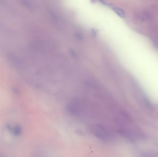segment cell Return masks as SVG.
Segmentation results:
<instances>
[{
	"mask_svg": "<svg viewBox=\"0 0 158 157\" xmlns=\"http://www.w3.org/2000/svg\"><path fill=\"white\" fill-rule=\"evenodd\" d=\"M153 42L156 47L158 48V33H156L155 37L153 39Z\"/></svg>",
	"mask_w": 158,
	"mask_h": 157,
	"instance_id": "5",
	"label": "cell"
},
{
	"mask_svg": "<svg viewBox=\"0 0 158 157\" xmlns=\"http://www.w3.org/2000/svg\"><path fill=\"white\" fill-rule=\"evenodd\" d=\"M153 13L148 10H143L135 12L134 16L136 20L141 22L148 21L153 18Z\"/></svg>",
	"mask_w": 158,
	"mask_h": 157,
	"instance_id": "2",
	"label": "cell"
},
{
	"mask_svg": "<svg viewBox=\"0 0 158 157\" xmlns=\"http://www.w3.org/2000/svg\"><path fill=\"white\" fill-rule=\"evenodd\" d=\"M150 26L152 31H153L155 33H158V24L154 23V24L151 25Z\"/></svg>",
	"mask_w": 158,
	"mask_h": 157,
	"instance_id": "4",
	"label": "cell"
},
{
	"mask_svg": "<svg viewBox=\"0 0 158 157\" xmlns=\"http://www.w3.org/2000/svg\"><path fill=\"white\" fill-rule=\"evenodd\" d=\"M95 135L98 138L104 140H108L111 139L112 135L108 129L105 127L98 125L95 129Z\"/></svg>",
	"mask_w": 158,
	"mask_h": 157,
	"instance_id": "1",
	"label": "cell"
},
{
	"mask_svg": "<svg viewBox=\"0 0 158 157\" xmlns=\"http://www.w3.org/2000/svg\"><path fill=\"white\" fill-rule=\"evenodd\" d=\"M151 8L154 12L158 14V5H153L151 6Z\"/></svg>",
	"mask_w": 158,
	"mask_h": 157,
	"instance_id": "6",
	"label": "cell"
},
{
	"mask_svg": "<svg viewBox=\"0 0 158 157\" xmlns=\"http://www.w3.org/2000/svg\"><path fill=\"white\" fill-rule=\"evenodd\" d=\"M6 128L8 131H10L12 134L15 135H19L21 133V128L19 125H16L15 126H11L10 125H6Z\"/></svg>",
	"mask_w": 158,
	"mask_h": 157,
	"instance_id": "3",
	"label": "cell"
}]
</instances>
